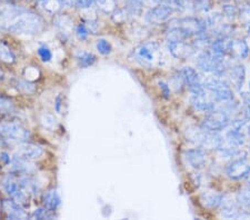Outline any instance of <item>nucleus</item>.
Here are the masks:
<instances>
[{
  "instance_id": "10",
  "label": "nucleus",
  "mask_w": 250,
  "mask_h": 220,
  "mask_svg": "<svg viewBox=\"0 0 250 220\" xmlns=\"http://www.w3.org/2000/svg\"><path fill=\"white\" fill-rule=\"evenodd\" d=\"M168 50L176 59H187L195 53V48L186 41L168 42Z\"/></svg>"
},
{
  "instance_id": "8",
  "label": "nucleus",
  "mask_w": 250,
  "mask_h": 220,
  "mask_svg": "<svg viewBox=\"0 0 250 220\" xmlns=\"http://www.w3.org/2000/svg\"><path fill=\"white\" fill-rule=\"evenodd\" d=\"M243 210L240 209V205L238 203L237 199H232L231 197L223 198V201L220 203V215L221 217L226 219H239L240 214Z\"/></svg>"
},
{
  "instance_id": "26",
  "label": "nucleus",
  "mask_w": 250,
  "mask_h": 220,
  "mask_svg": "<svg viewBox=\"0 0 250 220\" xmlns=\"http://www.w3.org/2000/svg\"><path fill=\"white\" fill-rule=\"evenodd\" d=\"M144 6L143 0H127L125 10L129 17H138L143 13Z\"/></svg>"
},
{
  "instance_id": "50",
  "label": "nucleus",
  "mask_w": 250,
  "mask_h": 220,
  "mask_svg": "<svg viewBox=\"0 0 250 220\" xmlns=\"http://www.w3.org/2000/svg\"><path fill=\"white\" fill-rule=\"evenodd\" d=\"M221 1H223V2H228V1H230V0H221Z\"/></svg>"
},
{
  "instance_id": "14",
  "label": "nucleus",
  "mask_w": 250,
  "mask_h": 220,
  "mask_svg": "<svg viewBox=\"0 0 250 220\" xmlns=\"http://www.w3.org/2000/svg\"><path fill=\"white\" fill-rule=\"evenodd\" d=\"M17 154L19 157H22L28 160H37L42 157L45 151L40 146L34 145V143H20L17 149Z\"/></svg>"
},
{
  "instance_id": "13",
  "label": "nucleus",
  "mask_w": 250,
  "mask_h": 220,
  "mask_svg": "<svg viewBox=\"0 0 250 220\" xmlns=\"http://www.w3.org/2000/svg\"><path fill=\"white\" fill-rule=\"evenodd\" d=\"M191 103L195 107V109L203 111V113H210V111L215 109V100L210 96L207 95V90L204 94L192 95Z\"/></svg>"
},
{
  "instance_id": "20",
  "label": "nucleus",
  "mask_w": 250,
  "mask_h": 220,
  "mask_svg": "<svg viewBox=\"0 0 250 220\" xmlns=\"http://www.w3.org/2000/svg\"><path fill=\"white\" fill-rule=\"evenodd\" d=\"M180 75L183 76L185 80V83L188 86V88H191L193 86L201 83V78L198 71L193 69L191 67H185L183 70L180 71Z\"/></svg>"
},
{
  "instance_id": "44",
  "label": "nucleus",
  "mask_w": 250,
  "mask_h": 220,
  "mask_svg": "<svg viewBox=\"0 0 250 220\" xmlns=\"http://www.w3.org/2000/svg\"><path fill=\"white\" fill-rule=\"evenodd\" d=\"M241 113H243V118L246 121H250V103H246L241 108Z\"/></svg>"
},
{
  "instance_id": "49",
  "label": "nucleus",
  "mask_w": 250,
  "mask_h": 220,
  "mask_svg": "<svg viewBox=\"0 0 250 220\" xmlns=\"http://www.w3.org/2000/svg\"><path fill=\"white\" fill-rule=\"evenodd\" d=\"M235 1H237V2H240V3H245V2H247L248 0H235Z\"/></svg>"
},
{
  "instance_id": "16",
  "label": "nucleus",
  "mask_w": 250,
  "mask_h": 220,
  "mask_svg": "<svg viewBox=\"0 0 250 220\" xmlns=\"http://www.w3.org/2000/svg\"><path fill=\"white\" fill-rule=\"evenodd\" d=\"M13 170L19 175H31L36 171V167L31 162V160H28L18 156V158L14 160Z\"/></svg>"
},
{
  "instance_id": "12",
  "label": "nucleus",
  "mask_w": 250,
  "mask_h": 220,
  "mask_svg": "<svg viewBox=\"0 0 250 220\" xmlns=\"http://www.w3.org/2000/svg\"><path fill=\"white\" fill-rule=\"evenodd\" d=\"M185 158H186L189 166L193 169H200L206 165L207 155H206L204 148H193V149H189L185 153Z\"/></svg>"
},
{
  "instance_id": "2",
  "label": "nucleus",
  "mask_w": 250,
  "mask_h": 220,
  "mask_svg": "<svg viewBox=\"0 0 250 220\" xmlns=\"http://www.w3.org/2000/svg\"><path fill=\"white\" fill-rule=\"evenodd\" d=\"M136 63L145 68H154L160 63V45L157 41H146L136 47L130 55Z\"/></svg>"
},
{
  "instance_id": "40",
  "label": "nucleus",
  "mask_w": 250,
  "mask_h": 220,
  "mask_svg": "<svg viewBox=\"0 0 250 220\" xmlns=\"http://www.w3.org/2000/svg\"><path fill=\"white\" fill-rule=\"evenodd\" d=\"M0 57H1L7 62H14L15 61V56L11 53L10 49L6 46L0 47Z\"/></svg>"
},
{
  "instance_id": "21",
  "label": "nucleus",
  "mask_w": 250,
  "mask_h": 220,
  "mask_svg": "<svg viewBox=\"0 0 250 220\" xmlns=\"http://www.w3.org/2000/svg\"><path fill=\"white\" fill-rule=\"evenodd\" d=\"M167 41L168 42H172V41H185V40L190 38L186 31H185L183 28H180L177 25H172L169 28L166 35Z\"/></svg>"
},
{
  "instance_id": "35",
  "label": "nucleus",
  "mask_w": 250,
  "mask_h": 220,
  "mask_svg": "<svg viewBox=\"0 0 250 220\" xmlns=\"http://www.w3.org/2000/svg\"><path fill=\"white\" fill-rule=\"evenodd\" d=\"M185 85H186V83H185V80L181 75L173 76V77L170 79V86L173 88V90H175L176 93H181Z\"/></svg>"
},
{
  "instance_id": "48",
  "label": "nucleus",
  "mask_w": 250,
  "mask_h": 220,
  "mask_svg": "<svg viewBox=\"0 0 250 220\" xmlns=\"http://www.w3.org/2000/svg\"><path fill=\"white\" fill-rule=\"evenodd\" d=\"M246 129H247V135H248V137L250 138V125L247 126V128H246Z\"/></svg>"
},
{
  "instance_id": "23",
  "label": "nucleus",
  "mask_w": 250,
  "mask_h": 220,
  "mask_svg": "<svg viewBox=\"0 0 250 220\" xmlns=\"http://www.w3.org/2000/svg\"><path fill=\"white\" fill-rule=\"evenodd\" d=\"M54 25L64 36H68L72 30V21L67 16H57L54 20Z\"/></svg>"
},
{
  "instance_id": "22",
  "label": "nucleus",
  "mask_w": 250,
  "mask_h": 220,
  "mask_svg": "<svg viewBox=\"0 0 250 220\" xmlns=\"http://www.w3.org/2000/svg\"><path fill=\"white\" fill-rule=\"evenodd\" d=\"M226 139H227L229 145L232 147L239 148L245 145V134L243 133V130H237L231 128L226 134Z\"/></svg>"
},
{
  "instance_id": "15",
  "label": "nucleus",
  "mask_w": 250,
  "mask_h": 220,
  "mask_svg": "<svg viewBox=\"0 0 250 220\" xmlns=\"http://www.w3.org/2000/svg\"><path fill=\"white\" fill-rule=\"evenodd\" d=\"M227 76L229 78V82L235 86L236 89L239 90L243 88L246 79V69L243 65H235L229 67Z\"/></svg>"
},
{
  "instance_id": "37",
  "label": "nucleus",
  "mask_w": 250,
  "mask_h": 220,
  "mask_svg": "<svg viewBox=\"0 0 250 220\" xmlns=\"http://www.w3.org/2000/svg\"><path fill=\"white\" fill-rule=\"evenodd\" d=\"M97 50L99 51V54L104 56H107L111 53V45L107 41L106 39H99L97 41Z\"/></svg>"
},
{
  "instance_id": "25",
  "label": "nucleus",
  "mask_w": 250,
  "mask_h": 220,
  "mask_svg": "<svg viewBox=\"0 0 250 220\" xmlns=\"http://www.w3.org/2000/svg\"><path fill=\"white\" fill-rule=\"evenodd\" d=\"M60 197L57 193V190L55 189H51L48 191V193L45 195V197H43V205L47 208V209H49L51 211H54L57 209L60 205Z\"/></svg>"
},
{
  "instance_id": "3",
  "label": "nucleus",
  "mask_w": 250,
  "mask_h": 220,
  "mask_svg": "<svg viewBox=\"0 0 250 220\" xmlns=\"http://www.w3.org/2000/svg\"><path fill=\"white\" fill-rule=\"evenodd\" d=\"M230 125V119H229L228 113L224 109L221 110H212L210 114L206 116L201 128L207 131H213V133H219Z\"/></svg>"
},
{
  "instance_id": "42",
  "label": "nucleus",
  "mask_w": 250,
  "mask_h": 220,
  "mask_svg": "<svg viewBox=\"0 0 250 220\" xmlns=\"http://www.w3.org/2000/svg\"><path fill=\"white\" fill-rule=\"evenodd\" d=\"M76 33H77V36H78V38L80 40H86L88 38V35H89V33H88L87 27L84 25H79L77 27V30H76Z\"/></svg>"
},
{
  "instance_id": "32",
  "label": "nucleus",
  "mask_w": 250,
  "mask_h": 220,
  "mask_svg": "<svg viewBox=\"0 0 250 220\" xmlns=\"http://www.w3.org/2000/svg\"><path fill=\"white\" fill-rule=\"evenodd\" d=\"M77 60H78V63L80 67L88 68V67L94 65L96 61V57H95V55H92L91 53H83L78 56Z\"/></svg>"
},
{
  "instance_id": "38",
  "label": "nucleus",
  "mask_w": 250,
  "mask_h": 220,
  "mask_svg": "<svg viewBox=\"0 0 250 220\" xmlns=\"http://www.w3.org/2000/svg\"><path fill=\"white\" fill-rule=\"evenodd\" d=\"M42 125L45 126V128H47V129H50V130L54 129L56 125H57V120H56L54 116H51L49 114H45L42 116Z\"/></svg>"
},
{
  "instance_id": "47",
  "label": "nucleus",
  "mask_w": 250,
  "mask_h": 220,
  "mask_svg": "<svg viewBox=\"0 0 250 220\" xmlns=\"http://www.w3.org/2000/svg\"><path fill=\"white\" fill-rule=\"evenodd\" d=\"M241 97H243L244 101L246 103H250V90L249 91H245V93L241 94Z\"/></svg>"
},
{
  "instance_id": "18",
  "label": "nucleus",
  "mask_w": 250,
  "mask_h": 220,
  "mask_svg": "<svg viewBox=\"0 0 250 220\" xmlns=\"http://www.w3.org/2000/svg\"><path fill=\"white\" fill-rule=\"evenodd\" d=\"M21 205L14 201H6L5 202V211L8 217L11 219H28V214L22 209Z\"/></svg>"
},
{
  "instance_id": "29",
  "label": "nucleus",
  "mask_w": 250,
  "mask_h": 220,
  "mask_svg": "<svg viewBox=\"0 0 250 220\" xmlns=\"http://www.w3.org/2000/svg\"><path fill=\"white\" fill-rule=\"evenodd\" d=\"M40 6L42 7L43 10L52 15L57 14L62 7L58 0H40Z\"/></svg>"
},
{
  "instance_id": "28",
  "label": "nucleus",
  "mask_w": 250,
  "mask_h": 220,
  "mask_svg": "<svg viewBox=\"0 0 250 220\" xmlns=\"http://www.w3.org/2000/svg\"><path fill=\"white\" fill-rule=\"evenodd\" d=\"M94 2L106 14H112L117 9L116 0H94Z\"/></svg>"
},
{
  "instance_id": "19",
  "label": "nucleus",
  "mask_w": 250,
  "mask_h": 220,
  "mask_svg": "<svg viewBox=\"0 0 250 220\" xmlns=\"http://www.w3.org/2000/svg\"><path fill=\"white\" fill-rule=\"evenodd\" d=\"M209 93L211 94V97L215 101L229 102L233 99V93L230 86H221L213 91H209Z\"/></svg>"
},
{
  "instance_id": "5",
  "label": "nucleus",
  "mask_w": 250,
  "mask_h": 220,
  "mask_svg": "<svg viewBox=\"0 0 250 220\" xmlns=\"http://www.w3.org/2000/svg\"><path fill=\"white\" fill-rule=\"evenodd\" d=\"M173 14V7L167 3H161L151 7L145 15V19L148 23L151 25H161L170 19L171 15Z\"/></svg>"
},
{
  "instance_id": "51",
  "label": "nucleus",
  "mask_w": 250,
  "mask_h": 220,
  "mask_svg": "<svg viewBox=\"0 0 250 220\" xmlns=\"http://www.w3.org/2000/svg\"><path fill=\"white\" fill-rule=\"evenodd\" d=\"M247 178H248V181H249V185H250V174L248 175V177H247Z\"/></svg>"
},
{
  "instance_id": "43",
  "label": "nucleus",
  "mask_w": 250,
  "mask_h": 220,
  "mask_svg": "<svg viewBox=\"0 0 250 220\" xmlns=\"http://www.w3.org/2000/svg\"><path fill=\"white\" fill-rule=\"evenodd\" d=\"M74 1L82 9H89L94 3V0H74Z\"/></svg>"
},
{
  "instance_id": "30",
  "label": "nucleus",
  "mask_w": 250,
  "mask_h": 220,
  "mask_svg": "<svg viewBox=\"0 0 250 220\" xmlns=\"http://www.w3.org/2000/svg\"><path fill=\"white\" fill-rule=\"evenodd\" d=\"M239 11H240V8H238L236 5L225 3L223 6V16L230 20L239 17Z\"/></svg>"
},
{
  "instance_id": "17",
  "label": "nucleus",
  "mask_w": 250,
  "mask_h": 220,
  "mask_svg": "<svg viewBox=\"0 0 250 220\" xmlns=\"http://www.w3.org/2000/svg\"><path fill=\"white\" fill-rule=\"evenodd\" d=\"M223 198H224V195L217 194L215 191H206V193H204L200 196V201L206 208L215 209L217 207H220Z\"/></svg>"
},
{
  "instance_id": "39",
  "label": "nucleus",
  "mask_w": 250,
  "mask_h": 220,
  "mask_svg": "<svg viewBox=\"0 0 250 220\" xmlns=\"http://www.w3.org/2000/svg\"><path fill=\"white\" fill-rule=\"evenodd\" d=\"M38 55L43 62H49L52 59L51 50L47 46H40L38 48Z\"/></svg>"
},
{
  "instance_id": "6",
  "label": "nucleus",
  "mask_w": 250,
  "mask_h": 220,
  "mask_svg": "<svg viewBox=\"0 0 250 220\" xmlns=\"http://www.w3.org/2000/svg\"><path fill=\"white\" fill-rule=\"evenodd\" d=\"M177 23L172 21L173 25L179 26L180 28L186 31V33L190 36H198L200 34H204L207 31V23H206L205 19H200L197 17H192V16H188V17L177 19L175 20Z\"/></svg>"
},
{
  "instance_id": "45",
  "label": "nucleus",
  "mask_w": 250,
  "mask_h": 220,
  "mask_svg": "<svg viewBox=\"0 0 250 220\" xmlns=\"http://www.w3.org/2000/svg\"><path fill=\"white\" fill-rule=\"evenodd\" d=\"M159 86H160V89L163 90L164 97L169 98V95H170V87H169L167 83H165L164 81H159Z\"/></svg>"
},
{
  "instance_id": "33",
  "label": "nucleus",
  "mask_w": 250,
  "mask_h": 220,
  "mask_svg": "<svg viewBox=\"0 0 250 220\" xmlns=\"http://www.w3.org/2000/svg\"><path fill=\"white\" fill-rule=\"evenodd\" d=\"M18 89L21 91L22 94H34L37 87L34 82H31L30 80H19L18 82Z\"/></svg>"
},
{
  "instance_id": "46",
  "label": "nucleus",
  "mask_w": 250,
  "mask_h": 220,
  "mask_svg": "<svg viewBox=\"0 0 250 220\" xmlns=\"http://www.w3.org/2000/svg\"><path fill=\"white\" fill-rule=\"evenodd\" d=\"M58 1L62 7H72V5L75 3L74 0H58Z\"/></svg>"
},
{
  "instance_id": "7",
  "label": "nucleus",
  "mask_w": 250,
  "mask_h": 220,
  "mask_svg": "<svg viewBox=\"0 0 250 220\" xmlns=\"http://www.w3.org/2000/svg\"><path fill=\"white\" fill-rule=\"evenodd\" d=\"M2 134L8 141L15 143L26 142L30 137L29 130L20 123H8L2 127Z\"/></svg>"
},
{
  "instance_id": "36",
  "label": "nucleus",
  "mask_w": 250,
  "mask_h": 220,
  "mask_svg": "<svg viewBox=\"0 0 250 220\" xmlns=\"http://www.w3.org/2000/svg\"><path fill=\"white\" fill-rule=\"evenodd\" d=\"M32 218L34 219H54L55 215L52 214V211L47 209V208H39L32 215Z\"/></svg>"
},
{
  "instance_id": "27",
  "label": "nucleus",
  "mask_w": 250,
  "mask_h": 220,
  "mask_svg": "<svg viewBox=\"0 0 250 220\" xmlns=\"http://www.w3.org/2000/svg\"><path fill=\"white\" fill-rule=\"evenodd\" d=\"M19 182H20V185L25 188L28 193L38 194V191H39L38 182L36 181L34 178L29 177V175H25V176H22V177H20Z\"/></svg>"
},
{
  "instance_id": "1",
  "label": "nucleus",
  "mask_w": 250,
  "mask_h": 220,
  "mask_svg": "<svg viewBox=\"0 0 250 220\" xmlns=\"http://www.w3.org/2000/svg\"><path fill=\"white\" fill-rule=\"evenodd\" d=\"M9 30L19 35H36L42 33L45 21L39 15L21 7H13L9 10Z\"/></svg>"
},
{
  "instance_id": "41",
  "label": "nucleus",
  "mask_w": 250,
  "mask_h": 220,
  "mask_svg": "<svg viewBox=\"0 0 250 220\" xmlns=\"http://www.w3.org/2000/svg\"><path fill=\"white\" fill-rule=\"evenodd\" d=\"M143 2L145 6H150V7L161 5V3H167V5H170L173 7L175 0H143Z\"/></svg>"
},
{
  "instance_id": "11",
  "label": "nucleus",
  "mask_w": 250,
  "mask_h": 220,
  "mask_svg": "<svg viewBox=\"0 0 250 220\" xmlns=\"http://www.w3.org/2000/svg\"><path fill=\"white\" fill-rule=\"evenodd\" d=\"M249 46L245 40L229 39L228 40V54L235 59H246L249 56Z\"/></svg>"
},
{
  "instance_id": "9",
  "label": "nucleus",
  "mask_w": 250,
  "mask_h": 220,
  "mask_svg": "<svg viewBox=\"0 0 250 220\" xmlns=\"http://www.w3.org/2000/svg\"><path fill=\"white\" fill-rule=\"evenodd\" d=\"M6 188L8 194L11 195L16 201L21 206H28L29 205V195L28 191L23 188L20 182H16L14 180H8L6 182Z\"/></svg>"
},
{
  "instance_id": "34",
  "label": "nucleus",
  "mask_w": 250,
  "mask_h": 220,
  "mask_svg": "<svg viewBox=\"0 0 250 220\" xmlns=\"http://www.w3.org/2000/svg\"><path fill=\"white\" fill-rule=\"evenodd\" d=\"M237 201L240 206L250 208V189L249 188L241 189L239 193H238Z\"/></svg>"
},
{
  "instance_id": "31",
  "label": "nucleus",
  "mask_w": 250,
  "mask_h": 220,
  "mask_svg": "<svg viewBox=\"0 0 250 220\" xmlns=\"http://www.w3.org/2000/svg\"><path fill=\"white\" fill-rule=\"evenodd\" d=\"M238 18H239L241 25H243L246 31L250 35V8L249 7L240 8L239 17Z\"/></svg>"
},
{
  "instance_id": "52",
  "label": "nucleus",
  "mask_w": 250,
  "mask_h": 220,
  "mask_svg": "<svg viewBox=\"0 0 250 220\" xmlns=\"http://www.w3.org/2000/svg\"><path fill=\"white\" fill-rule=\"evenodd\" d=\"M249 90H250V82H249Z\"/></svg>"
},
{
  "instance_id": "24",
  "label": "nucleus",
  "mask_w": 250,
  "mask_h": 220,
  "mask_svg": "<svg viewBox=\"0 0 250 220\" xmlns=\"http://www.w3.org/2000/svg\"><path fill=\"white\" fill-rule=\"evenodd\" d=\"M229 38H216L210 43V51L217 56H226L228 54Z\"/></svg>"
},
{
  "instance_id": "4",
  "label": "nucleus",
  "mask_w": 250,
  "mask_h": 220,
  "mask_svg": "<svg viewBox=\"0 0 250 220\" xmlns=\"http://www.w3.org/2000/svg\"><path fill=\"white\" fill-rule=\"evenodd\" d=\"M239 155L231 160L225 170L226 175L233 180L247 178L250 174V158L247 155H244V157H239Z\"/></svg>"
}]
</instances>
